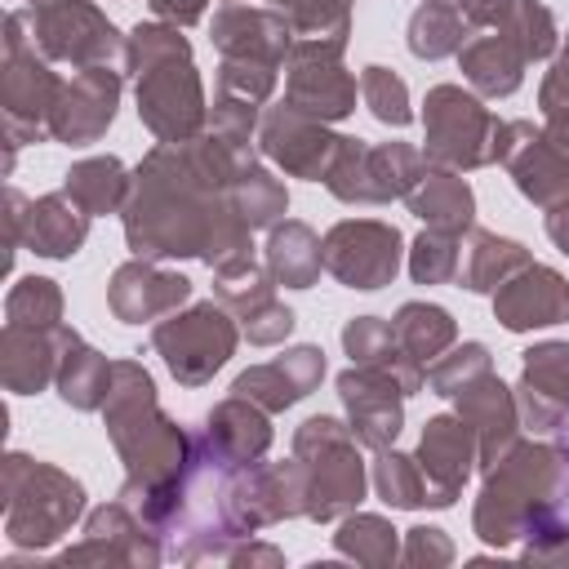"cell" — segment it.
I'll list each match as a JSON object with an SVG mask.
<instances>
[{
	"label": "cell",
	"instance_id": "44dd1931",
	"mask_svg": "<svg viewBox=\"0 0 569 569\" xmlns=\"http://www.w3.org/2000/svg\"><path fill=\"white\" fill-rule=\"evenodd\" d=\"M196 284L182 271H164L156 258H129L107 280V307L120 325H156L187 307Z\"/></svg>",
	"mask_w": 569,
	"mask_h": 569
},
{
	"label": "cell",
	"instance_id": "60d3db41",
	"mask_svg": "<svg viewBox=\"0 0 569 569\" xmlns=\"http://www.w3.org/2000/svg\"><path fill=\"white\" fill-rule=\"evenodd\" d=\"M231 200H236V213H240L253 231H271V227L289 213V191H284V182H280L267 164H253L244 178H236Z\"/></svg>",
	"mask_w": 569,
	"mask_h": 569
},
{
	"label": "cell",
	"instance_id": "5b68a950",
	"mask_svg": "<svg viewBox=\"0 0 569 569\" xmlns=\"http://www.w3.org/2000/svg\"><path fill=\"white\" fill-rule=\"evenodd\" d=\"M0 502H4L9 547L31 556H44L49 547H58L89 516L84 485L71 471L40 462L22 449H9L0 458Z\"/></svg>",
	"mask_w": 569,
	"mask_h": 569
},
{
	"label": "cell",
	"instance_id": "816d5d0a",
	"mask_svg": "<svg viewBox=\"0 0 569 569\" xmlns=\"http://www.w3.org/2000/svg\"><path fill=\"white\" fill-rule=\"evenodd\" d=\"M227 565H236V569H253V565H267V569H276V565H284V551L280 547H271V542H253V533L249 538H240L231 551H227Z\"/></svg>",
	"mask_w": 569,
	"mask_h": 569
},
{
	"label": "cell",
	"instance_id": "f1b7e54d",
	"mask_svg": "<svg viewBox=\"0 0 569 569\" xmlns=\"http://www.w3.org/2000/svg\"><path fill=\"white\" fill-rule=\"evenodd\" d=\"M89 222H93V213H84L62 187L58 191H44L27 209L22 249H31L36 258H49V262H67V258H76L84 249Z\"/></svg>",
	"mask_w": 569,
	"mask_h": 569
},
{
	"label": "cell",
	"instance_id": "74e56055",
	"mask_svg": "<svg viewBox=\"0 0 569 569\" xmlns=\"http://www.w3.org/2000/svg\"><path fill=\"white\" fill-rule=\"evenodd\" d=\"M391 325H396L400 347H405L422 369L458 342V320H453L449 307H440V302H418V298H413V302H400V311L391 316Z\"/></svg>",
	"mask_w": 569,
	"mask_h": 569
},
{
	"label": "cell",
	"instance_id": "db71d44e",
	"mask_svg": "<svg viewBox=\"0 0 569 569\" xmlns=\"http://www.w3.org/2000/svg\"><path fill=\"white\" fill-rule=\"evenodd\" d=\"M542 138L565 156V164H569V107H560V111H542Z\"/></svg>",
	"mask_w": 569,
	"mask_h": 569
},
{
	"label": "cell",
	"instance_id": "9c48e42d",
	"mask_svg": "<svg viewBox=\"0 0 569 569\" xmlns=\"http://www.w3.org/2000/svg\"><path fill=\"white\" fill-rule=\"evenodd\" d=\"M240 320L218 302H187L151 325V351L164 360L173 382L204 387L240 347Z\"/></svg>",
	"mask_w": 569,
	"mask_h": 569
},
{
	"label": "cell",
	"instance_id": "6da1fadb",
	"mask_svg": "<svg viewBox=\"0 0 569 569\" xmlns=\"http://www.w3.org/2000/svg\"><path fill=\"white\" fill-rule=\"evenodd\" d=\"M262 164L258 138L209 129L187 142H156L129 182L120 209L124 244L133 258H191L209 271L253 253V227L236 213L231 187Z\"/></svg>",
	"mask_w": 569,
	"mask_h": 569
},
{
	"label": "cell",
	"instance_id": "277c9868",
	"mask_svg": "<svg viewBox=\"0 0 569 569\" xmlns=\"http://www.w3.org/2000/svg\"><path fill=\"white\" fill-rule=\"evenodd\" d=\"M124 76L133 80L138 120L156 142H187L204 133L209 98L182 27L138 22L124 40Z\"/></svg>",
	"mask_w": 569,
	"mask_h": 569
},
{
	"label": "cell",
	"instance_id": "484cf974",
	"mask_svg": "<svg viewBox=\"0 0 569 569\" xmlns=\"http://www.w3.org/2000/svg\"><path fill=\"white\" fill-rule=\"evenodd\" d=\"M204 449H213L218 458L236 462V467H249V462H262L267 449H271V413L244 396H222L204 418L200 427L191 431Z\"/></svg>",
	"mask_w": 569,
	"mask_h": 569
},
{
	"label": "cell",
	"instance_id": "7c38bea8",
	"mask_svg": "<svg viewBox=\"0 0 569 569\" xmlns=\"http://www.w3.org/2000/svg\"><path fill=\"white\" fill-rule=\"evenodd\" d=\"M325 271L356 293L387 289L405 267V236L382 218H342L320 236Z\"/></svg>",
	"mask_w": 569,
	"mask_h": 569
},
{
	"label": "cell",
	"instance_id": "7dc6e473",
	"mask_svg": "<svg viewBox=\"0 0 569 569\" xmlns=\"http://www.w3.org/2000/svg\"><path fill=\"white\" fill-rule=\"evenodd\" d=\"M280 67L271 62H253V58H222L218 62V80H213V98H236L249 107H267L276 93Z\"/></svg>",
	"mask_w": 569,
	"mask_h": 569
},
{
	"label": "cell",
	"instance_id": "d6986e66",
	"mask_svg": "<svg viewBox=\"0 0 569 569\" xmlns=\"http://www.w3.org/2000/svg\"><path fill=\"white\" fill-rule=\"evenodd\" d=\"M498 164H507L516 191L538 209H551L556 200L569 196V164L542 138V124H533V120L498 124Z\"/></svg>",
	"mask_w": 569,
	"mask_h": 569
},
{
	"label": "cell",
	"instance_id": "d6a6232c",
	"mask_svg": "<svg viewBox=\"0 0 569 569\" xmlns=\"http://www.w3.org/2000/svg\"><path fill=\"white\" fill-rule=\"evenodd\" d=\"M533 253L511 240V236H498V231H485V227H467L462 231V258H458V289L467 293H489L498 284H507L520 267H529Z\"/></svg>",
	"mask_w": 569,
	"mask_h": 569
},
{
	"label": "cell",
	"instance_id": "e0dca14e",
	"mask_svg": "<svg viewBox=\"0 0 569 569\" xmlns=\"http://www.w3.org/2000/svg\"><path fill=\"white\" fill-rule=\"evenodd\" d=\"M338 400L347 409V427L365 449H391L396 436L405 431V400L409 391L400 378L369 369V365H347L338 373Z\"/></svg>",
	"mask_w": 569,
	"mask_h": 569
},
{
	"label": "cell",
	"instance_id": "4316f807",
	"mask_svg": "<svg viewBox=\"0 0 569 569\" xmlns=\"http://www.w3.org/2000/svg\"><path fill=\"white\" fill-rule=\"evenodd\" d=\"M462 18L471 22V31H498L516 40L529 62L556 58L560 49L556 13L542 0H462Z\"/></svg>",
	"mask_w": 569,
	"mask_h": 569
},
{
	"label": "cell",
	"instance_id": "ffe728a7",
	"mask_svg": "<svg viewBox=\"0 0 569 569\" xmlns=\"http://www.w3.org/2000/svg\"><path fill=\"white\" fill-rule=\"evenodd\" d=\"M516 405H520V422L533 436H556L569 422V342L565 338H542L520 356Z\"/></svg>",
	"mask_w": 569,
	"mask_h": 569
},
{
	"label": "cell",
	"instance_id": "9a60e30c",
	"mask_svg": "<svg viewBox=\"0 0 569 569\" xmlns=\"http://www.w3.org/2000/svg\"><path fill=\"white\" fill-rule=\"evenodd\" d=\"M342 133H333L325 120L289 107L284 98L276 107H262V124H258V151L289 178L302 182H325L333 156H338Z\"/></svg>",
	"mask_w": 569,
	"mask_h": 569
},
{
	"label": "cell",
	"instance_id": "cb8c5ba5",
	"mask_svg": "<svg viewBox=\"0 0 569 569\" xmlns=\"http://www.w3.org/2000/svg\"><path fill=\"white\" fill-rule=\"evenodd\" d=\"M320 378H325V351L316 342H298V347H284L276 360L249 365L244 373H236L231 396H244L267 413H284L298 400H307L320 387Z\"/></svg>",
	"mask_w": 569,
	"mask_h": 569
},
{
	"label": "cell",
	"instance_id": "11a10c76",
	"mask_svg": "<svg viewBox=\"0 0 569 569\" xmlns=\"http://www.w3.org/2000/svg\"><path fill=\"white\" fill-rule=\"evenodd\" d=\"M542 227H547V236H551V244L569 258V196L565 200H556L551 209H547V218H542Z\"/></svg>",
	"mask_w": 569,
	"mask_h": 569
},
{
	"label": "cell",
	"instance_id": "ba28073f",
	"mask_svg": "<svg viewBox=\"0 0 569 569\" xmlns=\"http://www.w3.org/2000/svg\"><path fill=\"white\" fill-rule=\"evenodd\" d=\"M498 116L476 89L431 84L422 98V156L436 169H485L498 164Z\"/></svg>",
	"mask_w": 569,
	"mask_h": 569
},
{
	"label": "cell",
	"instance_id": "ee69618b",
	"mask_svg": "<svg viewBox=\"0 0 569 569\" xmlns=\"http://www.w3.org/2000/svg\"><path fill=\"white\" fill-rule=\"evenodd\" d=\"M4 320L9 325H31V329H58L62 320V289L49 276H22L4 293Z\"/></svg>",
	"mask_w": 569,
	"mask_h": 569
},
{
	"label": "cell",
	"instance_id": "8992f818",
	"mask_svg": "<svg viewBox=\"0 0 569 569\" xmlns=\"http://www.w3.org/2000/svg\"><path fill=\"white\" fill-rule=\"evenodd\" d=\"M360 449L365 445L333 413H311L293 427V458L307 471V520L333 525L360 511L369 493V467Z\"/></svg>",
	"mask_w": 569,
	"mask_h": 569
},
{
	"label": "cell",
	"instance_id": "52a82bcc",
	"mask_svg": "<svg viewBox=\"0 0 569 569\" xmlns=\"http://www.w3.org/2000/svg\"><path fill=\"white\" fill-rule=\"evenodd\" d=\"M4 58H0V116H4V142L27 147L49 138V116L62 93V76L49 67V58L31 40V13L9 9L4 13Z\"/></svg>",
	"mask_w": 569,
	"mask_h": 569
},
{
	"label": "cell",
	"instance_id": "2e32d148",
	"mask_svg": "<svg viewBox=\"0 0 569 569\" xmlns=\"http://www.w3.org/2000/svg\"><path fill=\"white\" fill-rule=\"evenodd\" d=\"M124 93V71L116 67H80L62 80V93L49 116V138L62 147H93L116 124V107Z\"/></svg>",
	"mask_w": 569,
	"mask_h": 569
},
{
	"label": "cell",
	"instance_id": "e575fe53",
	"mask_svg": "<svg viewBox=\"0 0 569 569\" xmlns=\"http://www.w3.org/2000/svg\"><path fill=\"white\" fill-rule=\"evenodd\" d=\"M262 262H267V271H271L276 284H284V289H311L320 280V271H325V249H320V236L302 218H280L267 231Z\"/></svg>",
	"mask_w": 569,
	"mask_h": 569
},
{
	"label": "cell",
	"instance_id": "836d02e7",
	"mask_svg": "<svg viewBox=\"0 0 569 569\" xmlns=\"http://www.w3.org/2000/svg\"><path fill=\"white\" fill-rule=\"evenodd\" d=\"M405 204L422 227H436V231H458L462 236L467 227H476V191L458 169L427 164V173L413 182Z\"/></svg>",
	"mask_w": 569,
	"mask_h": 569
},
{
	"label": "cell",
	"instance_id": "f546056e",
	"mask_svg": "<svg viewBox=\"0 0 569 569\" xmlns=\"http://www.w3.org/2000/svg\"><path fill=\"white\" fill-rule=\"evenodd\" d=\"M342 351L351 356V365H369V369H382V373L400 378V387L409 396H418L427 387V369L400 347L396 325L382 320V316H351L342 325Z\"/></svg>",
	"mask_w": 569,
	"mask_h": 569
},
{
	"label": "cell",
	"instance_id": "8fae6325",
	"mask_svg": "<svg viewBox=\"0 0 569 569\" xmlns=\"http://www.w3.org/2000/svg\"><path fill=\"white\" fill-rule=\"evenodd\" d=\"M27 13H31V40L49 62H67L76 71L124 62L129 36H120V27L93 0H58Z\"/></svg>",
	"mask_w": 569,
	"mask_h": 569
},
{
	"label": "cell",
	"instance_id": "c3c4849f",
	"mask_svg": "<svg viewBox=\"0 0 569 569\" xmlns=\"http://www.w3.org/2000/svg\"><path fill=\"white\" fill-rule=\"evenodd\" d=\"M453 556H458V547H453V538L445 529H436V525L405 529L400 565H409V569H445V565H453Z\"/></svg>",
	"mask_w": 569,
	"mask_h": 569
},
{
	"label": "cell",
	"instance_id": "30bf717a",
	"mask_svg": "<svg viewBox=\"0 0 569 569\" xmlns=\"http://www.w3.org/2000/svg\"><path fill=\"white\" fill-rule=\"evenodd\" d=\"M427 173V156L413 142H365L342 133L338 156L325 173V191L342 204H391L413 191Z\"/></svg>",
	"mask_w": 569,
	"mask_h": 569
},
{
	"label": "cell",
	"instance_id": "ab89813d",
	"mask_svg": "<svg viewBox=\"0 0 569 569\" xmlns=\"http://www.w3.org/2000/svg\"><path fill=\"white\" fill-rule=\"evenodd\" d=\"M378 498L396 511H422L431 507V489H427V476L418 467L413 453H400L396 445L391 449H378L373 453V471H369Z\"/></svg>",
	"mask_w": 569,
	"mask_h": 569
},
{
	"label": "cell",
	"instance_id": "4fadbf2b",
	"mask_svg": "<svg viewBox=\"0 0 569 569\" xmlns=\"http://www.w3.org/2000/svg\"><path fill=\"white\" fill-rule=\"evenodd\" d=\"M342 44L333 40H293V53L284 62V102L325 120V124H338L356 111V93H360V80L347 71L342 62Z\"/></svg>",
	"mask_w": 569,
	"mask_h": 569
},
{
	"label": "cell",
	"instance_id": "f907efd6",
	"mask_svg": "<svg viewBox=\"0 0 569 569\" xmlns=\"http://www.w3.org/2000/svg\"><path fill=\"white\" fill-rule=\"evenodd\" d=\"M27 209L31 200L18 191V187H4V244H9V262L13 253L22 249V231H27Z\"/></svg>",
	"mask_w": 569,
	"mask_h": 569
},
{
	"label": "cell",
	"instance_id": "681fc988",
	"mask_svg": "<svg viewBox=\"0 0 569 569\" xmlns=\"http://www.w3.org/2000/svg\"><path fill=\"white\" fill-rule=\"evenodd\" d=\"M560 107H569V36L560 40L551 71L538 84V111H560Z\"/></svg>",
	"mask_w": 569,
	"mask_h": 569
},
{
	"label": "cell",
	"instance_id": "b9f144b4",
	"mask_svg": "<svg viewBox=\"0 0 569 569\" xmlns=\"http://www.w3.org/2000/svg\"><path fill=\"white\" fill-rule=\"evenodd\" d=\"M302 40H333L351 44V0H267Z\"/></svg>",
	"mask_w": 569,
	"mask_h": 569
},
{
	"label": "cell",
	"instance_id": "d4e9b609",
	"mask_svg": "<svg viewBox=\"0 0 569 569\" xmlns=\"http://www.w3.org/2000/svg\"><path fill=\"white\" fill-rule=\"evenodd\" d=\"M453 413L476 431L480 445V471H489L516 440H520V405H516V387H507L493 369L480 373L476 382H467L453 396Z\"/></svg>",
	"mask_w": 569,
	"mask_h": 569
},
{
	"label": "cell",
	"instance_id": "ac0fdd59",
	"mask_svg": "<svg viewBox=\"0 0 569 569\" xmlns=\"http://www.w3.org/2000/svg\"><path fill=\"white\" fill-rule=\"evenodd\" d=\"M422 476H427V489H431V511H449L467 480L480 471V445H476V431L458 418V413H431L422 422V436H418V449H413Z\"/></svg>",
	"mask_w": 569,
	"mask_h": 569
},
{
	"label": "cell",
	"instance_id": "1f68e13d",
	"mask_svg": "<svg viewBox=\"0 0 569 569\" xmlns=\"http://www.w3.org/2000/svg\"><path fill=\"white\" fill-rule=\"evenodd\" d=\"M111 373H116V360L89 347L80 329L62 325V356H58V378H53V391L62 396V405H71L76 413H102Z\"/></svg>",
	"mask_w": 569,
	"mask_h": 569
},
{
	"label": "cell",
	"instance_id": "3957f363",
	"mask_svg": "<svg viewBox=\"0 0 569 569\" xmlns=\"http://www.w3.org/2000/svg\"><path fill=\"white\" fill-rule=\"evenodd\" d=\"M569 507V440L533 436L516 440L489 471L471 507V533L507 551Z\"/></svg>",
	"mask_w": 569,
	"mask_h": 569
},
{
	"label": "cell",
	"instance_id": "8d00e7d4",
	"mask_svg": "<svg viewBox=\"0 0 569 569\" xmlns=\"http://www.w3.org/2000/svg\"><path fill=\"white\" fill-rule=\"evenodd\" d=\"M467 40H471V22L462 18V4H445V0H422L409 18V31H405L409 53L422 62L458 58V49Z\"/></svg>",
	"mask_w": 569,
	"mask_h": 569
},
{
	"label": "cell",
	"instance_id": "5bb4252c",
	"mask_svg": "<svg viewBox=\"0 0 569 569\" xmlns=\"http://www.w3.org/2000/svg\"><path fill=\"white\" fill-rule=\"evenodd\" d=\"M276 289L280 284L271 280L267 262H253V253L213 267V298L240 320V333L253 347H280L298 325V316L276 298Z\"/></svg>",
	"mask_w": 569,
	"mask_h": 569
},
{
	"label": "cell",
	"instance_id": "d590c367",
	"mask_svg": "<svg viewBox=\"0 0 569 569\" xmlns=\"http://www.w3.org/2000/svg\"><path fill=\"white\" fill-rule=\"evenodd\" d=\"M129 182H133V169H124L120 156H84L62 173V191L93 218L120 213L129 200Z\"/></svg>",
	"mask_w": 569,
	"mask_h": 569
},
{
	"label": "cell",
	"instance_id": "f6af8a7d",
	"mask_svg": "<svg viewBox=\"0 0 569 569\" xmlns=\"http://www.w3.org/2000/svg\"><path fill=\"white\" fill-rule=\"evenodd\" d=\"M489 369H493V351H489L485 342H453L445 356H436V360L427 365V391L453 400L467 382H476V378L489 373Z\"/></svg>",
	"mask_w": 569,
	"mask_h": 569
},
{
	"label": "cell",
	"instance_id": "bcb514c9",
	"mask_svg": "<svg viewBox=\"0 0 569 569\" xmlns=\"http://www.w3.org/2000/svg\"><path fill=\"white\" fill-rule=\"evenodd\" d=\"M360 102L369 107V116L387 129H405L413 124V107H409V84L391 71V67H378L369 62L360 71Z\"/></svg>",
	"mask_w": 569,
	"mask_h": 569
},
{
	"label": "cell",
	"instance_id": "83f0119b",
	"mask_svg": "<svg viewBox=\"0 0 569 569\" xmlns=\"http://www.w3.org/2000/svg\"><path fill=\"white\" fill-rule=\"evenodd\" d=\"M62 356V325L58 329H31L9 325L0 329V382L9 396H40L58 378Z\"/></svg>",
	"mask_w": 569,
	"mask_h": 569
},
{
	"label": "cell",
	"instance_id": "603a6c76",
	"mask_svg": "<svg viewBox=\"0 0 569 569\" xmlns=\"http://www.w3.org/2000/svg\"><path fill=\"white\" fill-rule=\"evenodd\" d=\"M293 40H298V31L271 4H262V9L258 4H222L209 22V44L222 58H253V62L284 67L293 53Z\"/></svg>",
	"mask_w": 569,
	"mask_h": 569
},
{
	"label": "cell",
	"instance_id": "f5cc1de1",
	"mask_svg": "<svg viewBox=\"0 0 569 569\" xmlns=\"http://www.w3.org/2000/svg\"><path fill=\"white\" fill-rule=\"evenodd\" d=\"M147 9L156 13V22H169V27H196L209 9V0H147Z\"/></svg>",
	"mask_w": 569,
	"mask_h": 569
},
{
	"label": "cell",
	"instance_id": "7402d4cb",
	"mask_svg": "<svg viewBox=\"0 0 569 569\" xmlns=\"http://www.w3.org/2000/svg\"><path fill=\"white\" fill-rule=\"evenodd\" d=\"M493 320L507 333H533L569 320V280L547 262L520 267L507 284L493 289Z\"/></svg>",
	"mask_w": 569,
	"mask_h": 569
},
{
	"label": "cell",
	"instance_id": "7a4b0ae2",
	"mask_svg": "<svg viewBox=\"0 0 569 569\" xmlns=\"http://www.w3.org/2000/svg\"><path fill=\"white\" fill-rule=\"evenodd\" d=\"M102 427L116 458L124 462V485L116 498L164 538L178 516V489L191 462V431L160 409L156 378L147 373L142 360L133 356L116 360L111 391L102 405Z\"/></svg>",
	"mask_w": 569,
	"mask_h": 569
},
{
	"label": "cell",
	"instance_id": "7bdbcfd3",
	"mask_svg": "<svg viewBox=\"0 0 569 569\" xmlns=\"http://www.w3.org/2000/svg\"><path fill=\"white\" fill-rule=\"evenodd\" d=\"M458 258H462V236L458 231H436L422 227L409 244V280L413 284H453L458 280Z\"/></svg>",
	"mask_w": 569,
	"mask_h": 569
},
{
	"label": "cell",
	"instance_id": "4dcf8cb0",
	"mask_svg": "<svg viewBox=\"0 0 569 569\" xmlns=\"http://www.w3.org/2000/svg\"><path fill=\"white\" fill-rule=\"evenodd\" d=\"M525 67L529 58L520 44L498 31H471V40L458 49V71L480 98H511L525 84Z\"/></svg>",
	"mask_w": 569,
	"mask_h": 569
},
{
	"label": "cell",
	"instance_id": "9f6ffc18",
	"mask_svg": "<svg viewBox=\"0 0 569 569\" xmlns=\"http://www.w3.org/2000/svg\"><path fill=\"white\" fill-rule=\"evenodd\" d=\"M40 4H58V0H27V9H40Z\"/></svg>",
	"mask_w": 569,
	"mask_h": 569
},
{
	"label": "cell",
	"instance_id": "6f0895ef",
	"mask_svg": "<svg viewBox=\"0 0 569 569\" xmlns=\"http://www.w3.org/2000/svg\"><path fill=\"white\" fill-rule=\"evenodd\" d=\"M227 4H244V0H227Z\"/></svg>",
	"mask_w": 569,
	"mask_h": 569
},
{
	"label": "cell",
	"instance_id": "f35d334b",
	"mask_svg": "<svg viewBox=\"0 0 569 569\" xmlns=\"http://www.w3.org/2000/svg\"><path fill=\"white\" fill-rule=\"evenodd\" d=\"M333 551L342 560H356V565H369V569H391L400 560V529L387 516L351 511V516L338 520Z\"/></svg>",
	"mask_w": 569,
	"mask_h": 569
}]
</instances>
